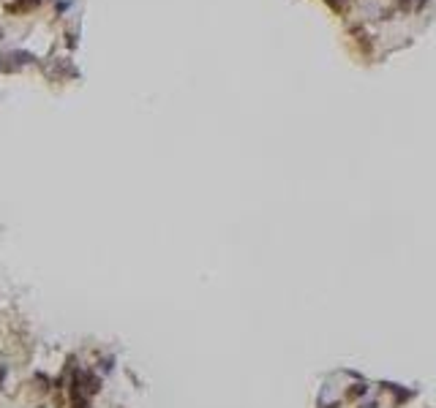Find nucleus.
I'll use <instances>...</instances> for the list:
<instances>
[{
    "label": "nucleus",
    "mask_w": 436,
    "mask_h": 408,
    "mask_svg": "<svg viewBox=\"0 0 436 408\" xmlns=\"http://www.w3.org/2000/svg\"><path fill=\"white\" fill-rule=\"evenodd\" d=\"M360 408H376V403H368V406H360Z\"/></svg>",
    "instance_id": "4"
},
{
    "label": "nucleus",
    "mask_w": 436,
    "mask_h": 408,
    "mask_svg": "<svg viewBox=\"0 0 436 408\" xmlns=\"http://www.w3.org/2000/svg\"><path fill=\"white\" fill-rule=\"evenodd\" d=\"M325 3H327V6L332 8V11H344V8H346V3H349V0H325Z\"/></svg>",
    "instance_id": "2"
},
{
    "label": "nucleus",
    "mask_w": 436,
    "mask_h": 408,
    "mask_svg": "<svg viewBox=\"0 0 436 408\" xmlns=\"http://www.w3.org/2000/svg\"><path fill=\"white\" fill-rule=\"evenodd\" d=\"M71 408H87V397H85L79 389H71Z\"/></svg>",
    "instance_id": "1"
},
{
    "label": "nucleus",
    "mask_w": 436,
    "mask_h": 408,
    "mask_svg": "<svg viewBox=\"0 0 436 408\" xmlns=\"http://www.w3.org/2000/svg\"><path fill=\"white\" fill-rule=\"evenodd\" d=\"M17 3H19V6H35L38 0H17Z\"/></svg>",
    "instance_id": "3"
}]
</instances>
